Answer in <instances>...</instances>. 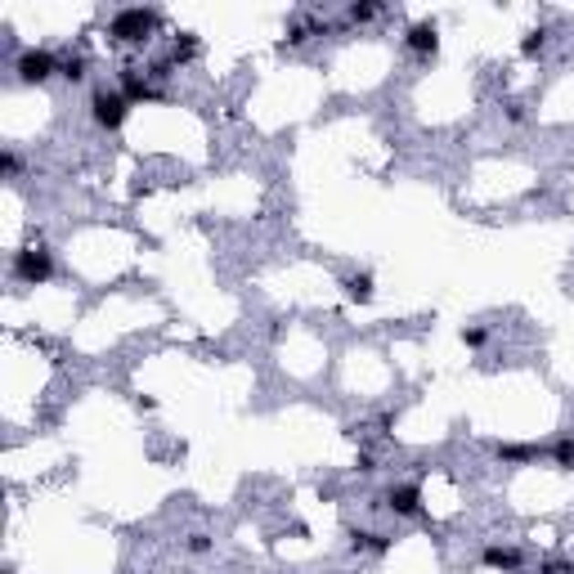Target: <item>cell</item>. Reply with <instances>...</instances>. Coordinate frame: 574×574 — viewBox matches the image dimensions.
Returning a JSON list of instances; mask_svg holds the SVG:
<instances>
[{
    "mask_svg": "<svg viewBox=\"0 0 574 574\" xmlns=\"http://www.w3.org/2000/svg\"><path fill=\"white\" fill-rule=\"evenodd\" d=\"M121 95L135 104H157V99H166V90L157 86L149 72H140V68H121Z\"/></svg>",
    "mask_w": 574,
    "mask_h": 574,
    "instance_id": "cell-8",
    "label": "cell"
},
{
    "mask_svg": "<svg viewBox=\"0 0 574 574\" xmlns=\"http://www.w3.org/2000/svg\"><path fill=\"white\" fill-rule=\"evenodd\" d=\"M404 50L413 54V58H435V50H440V23L435 18L409 23L404 27Z\"/></svg>",
    "mask_w": 574,
    "mask_h": 574,
    "instance_id": "cell-7",
    "label": "cell"
},
{
    "mask_svg": "<svg viewBox=\"0 0 574 574\" xmlns=\"http://www.w3.org/2000/svg\"><path fill=\"white\" fill-rule=\"evenodd\" d=\"M548 463L557 471H574V431H561V435L548 444Z\"/></svg>",
    "mask_w": 574,
    "mask_h": 574,
    "instance_id": "cell-14",
    "label": "cell"
},
{
    "mask_svg": "<svg viewBox=\"0 0 574 574\" xmlns=\"http://www.w3.org/2000/svg\"><path fill=\"white\" fill-rule=\"evenodd\" d=\"M512 574H529V570H512Z\"/></svg>",
    "mask_w": 574,
    "mask_h": 574,
    "instance_id": "cell-23",
    "label": "cell"
},
{
    "mask_svg": "<svg viewBox=\"0 0 574 574\" xmlns=\"http://www.w3.org/2000/svg\"><path fill=\"white\" fill-rule=\"evenodd\" d=\"M162 27V9L157 5H130V9H117L108 18V37L117 46H130V50H144Z\"/></svg>",
    "mask_w": 574,
    "mask_h": 574,
    "instance_id": "cell-1",
    "label": "cell"
},
{
    "mask_svg": "<svg viewBox=\"0 0 574 574\" xmlns=\"http://www.w3.org/2000/svg\"><path fill=\"white\" fill-rule=\"evenodd\" d=\"M0 166H5V180H18V175H23V153L9 144V149L0 153Z\"/></svg>",
    "mask_w": 574,
    "mask_h": 574,
    "instance_id": "cell-19",
    "label": "cell"
},
{
    "mask_svg": "<svg viewBox=\"0 0 574 574\" xmlns=\"http://www.w3.org/2000/svg\"><path fill=\"white\" fill-rule=\"evenodd\" d=\"M58 77L68 81V86H81L86 77H90V58L81 50H68V54H58Z\"/></svg>",
    "mask_w": 574,
    "mask_h": 574,
    "instance_id": "cell-13",
    "label": "cell"
},
{
    "mask_svg": "<svg viewBox=\"0 0 574 574\" xmlns=\"http://www.w3.org/2000/svg\"><path fill=\"white\" fill-rule=\"evenodd\" d=\"M463 346H467V350H485V346H489V328H485V323H467V328H463Z\"/></svg>",
    "mask_w": 574,
    "mask_h": 574,
    "instance_id": "cell-18",
    "label": "cell"
},
{
    "mask_svg": "<svg viewBox=\"0 0 574 574\" xmlns=\"http://www.w3.org/2000/svg\"><path fill=\"white\" fill-rule=\"evenodd\" d=\"M341 292H346V301H355V306H372V301H377V278H372V269L346 274V278H341Z\"/></svg>",
    "mask_w": 574,
    "mask_h": 574,
    "instance_id": "cell-11",
    "label": "cell"
},
{
    "mask_svg": "<svg viewBox=\"0 0 574 574\" xmlns=\"http://www.w3.org/2000/svg\"><path fill=\"white\" fill-rule=\"evenodd\" d=\"M381 507L400 521H418L426 512V498H422V480H395L381 489Z\"/></svg>",
    "mask_w": 574,
    "mask_h": 574,
    "instance_id": "cell-5",
    "label": "cell"
},
{
    "mask_svg": "<svg viewBox=\"0 0 574 574\" xmlns=\"http://www.w3.org/2000/svg\"><path fill=\"white\" fill-rule=\"evenodd\" d=\"M538 574H574V557H548Z\"/></svg>",
    "mask_w": 574,
    "mask_h": 574,
    "instance_id": "cell-20",
    "label": "cell"
},
{
    "mask_svg": "<svg viewBox=\"0 0 574 574\" xmlns=\"http://www.w3.org/2000/svg\"><path fill=\"white\" fill-rule=\"evenodd\" d=\"M58 77V54L46 50V46H27V50H18L14 58V81L18 86H46Z\"/></svg>",
    "mask_w": 574,
    "mask_h": 574,
    "instance_id": "cell-4",
    "label": "cell"
},
{
    "mask_svg": "<svg viewBox=\"0 0 574 574\" xmlns=\"http://www.w3.org/2000/svg\"><path fill=\"white\" fill-rule=\"evenodd\" d=\"M507 121H517V126H525V121H529V112H525L521 104H507Z\"/></svg>",
    "mask_w": 574,
    "mask_h": 574,
    "instance_id": "cell-22",
    "label": "cell"
},
{
    "mask_svg": "<svg viewBox=\"0 0 574 574\" xmlns=\"http://www.w3.org/2000/svg\"><path fill=\"white\" fill-rule=\"evenodd\" d=\"M381 14H386L381 0H350V5H346V23H350V27H364V23L381 18Z\"/></svg>",
    "mask_w": 574,
    "mask_h": 574,
    "instance_id": "cell-15",
    "label": "cell"
},
{
    "mask_svg": "<svg viewBox=\"0 0 574 574\" xmlns=\"http://www.w3.org/2000/svg\"><path fill=\"white\" fill-rule=\"evenodd\" d=\"M391 548H395V534H381V529H368V525L346 529V552L350 557H386Z\"/></svg>",
    "mask_w": 574,
    "mask_h": 574,
    "instance_id": "cell-6",
    "label": "cell"
},
{
    "mask_svg": "<svg viewBox=\"0 0 574 574\" xmlns=\"http://www.w3.org/2000/svg\"><path fill=\"white\" fill-rule=\"evenodd\" d=\"M184 552H189V557H211V552H215V538L203 534V529H193V534L184 538Z\"/></svg>",
    "mask_w": 574,
    "mask_h": 574,
    "instance_id": "cell-17",
    "label": "cell"
},
{
    "mask_svg": "<svg viewBox=\"0 0 574 574\" xmlns=\"http://www.w3.org/2000/svg\"><path fill=\"white\" fill-rule=\"evenodd\" d=\"M494 458L503 467H534L538 458H548L543 444H525V440H507V444H494Z\"/></svg>",
    "mask_w": 574,
    "mask_h": 574,
    "instance_id": "cell-10",
    "label": "cell"
},
{
    "mask_svg": "<svg viewBox=\"0 0 574 574\" xmlns=\"http://www.w3.org/2000/svg\"><path fill=\"white\" fill-rule=\"evenodd\" d=\"M355 471H360V475H372V471H377V454H372V449H360V454H355Z\"/></svg>",
    "mask_w": 574,
    "mask_h": 574,
    "instance_id": "cell-21",
    "label": "cell"
},
{
    "mask_svg": "<svg viewBox=\"0 0 574 574\" xmlns=\"http://www.w3.org/2000/svg\"><path fill=\"white\" fill-rule=\"evenodd\" d=\"M203 54V41H198V32H180L175 41H171V50H166V58H171V68H189L193 58Z\"/></svg>",
    "mask_w": 574,
    "mask_h": 574,
    "instance_id": "cell-12",
    "label": "cell"
},
{
    "mask_svg": "<svg viewBox=\"0 0 574 574\" xmlns=\"http://www.w3.org/2000/svg\"><path fill=\"white\" fill-rule=\"evenodd\" d=\"M9 278L18 287H41L54 278V252L46 243H23L14 256H9Z\"/></svg>",
    "mask_w": 574,
    "mask_h": 574,
    "instance_id": "cell-2",
    "label": "cell"
},
{
    "mask_svg": "<svg viewBox=\"0 0 574 574\" xmlns=\"http://www.w3.org/2000/svg\"><path fill=\"white\" fill-rule=\"evenodd\" d=\"M548 41H552V27H548V23L529 27V32L521 37V58H543V50H548Z\"/></svg>",
    "mask_w": 574,
    "mask_h": 574,
    "instance_id": "cell-16",
    "label": "cell"
},
{
    "mask_svg": "<svg viewBox=\"0 0 574 574\" xmlns=\"http://www.w3.org/2000/svg\"><path fill=\"white\" fill-rule=\"evenodd\" d=\"M480 566L494 574L525 570V548H517V543H485L480 548Z\"/></svg>",
    "mask_w": 574,
    "mask_h": 574,
    "instance_id": "cell-9",
    "label": "cell"
},
{
    "mask_svg": "<svg viewBox=\"0 0 574 574\" xmlns=\"http://www.w3.org/2000/svg\"><path fill=\"white\" fill-rule=\"evenodd\" d=\"M130 117V99L121 95V86H95L90 90V121L104 130V135H117Z\"/></svg>",
    "mask_w": 574,
    "mask_h": 574,
    "instance_id": "cell-3",
    "label": "cell"
}]
</instances>
